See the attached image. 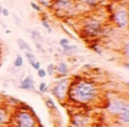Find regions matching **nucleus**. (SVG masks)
Wrapping results in <instances>:
<instances>
[{
  "instance_id": "obj_2",
  "label": "nucleus",
  "mask_w": 129,
  "mask_h": 127,
  "mask_svg": "<svg viewBox=\"0 0 129 127\" xmlns=\"http://www.w3.org/2000/svg\"><path fill=\"white\" fill-rule=\"evenodd\" d=\"M17 122L18 127H33L35 125L33 118L28 113H25V112L18 116Z\"/></svg>"
},
{
  "instance_id": "obj_26",
  "label": "nucleus",
  "mask_w": 129,
  "mask_h": 127,
  "mask_svg": "<svg viewBox=\"0 0 129 127\" xmlns=\"http://www.w3.org/2000/svg\"><path fill=\"white\" fill-rule=\"evenodd\" d=\"M2 12V8L0 7V12Z\"/></svg>"
},
{
  "instance_id": "obj_24",
  "label": "nucleus",
  "mask_w": 129,
  "mask_h": 127,
  "mask_svg": "<svg viewBox=\"0 0 129 127\" xmlns=\"http://www.w3.org/2000/svg\"><path fill=\"white\" fill-rule=\"evenodd\" d=\"M1 12H3V14H4V16H8V15H9V12H8L6 9H3Z\"/></svg>"
},
{
  "instance_id": "obj_6",
  "label": "nucleus",
  "mask_w": 129,
  "mask_h": 127,
  "mask_svg": "<svg viewBox=\"0 0 129 127\" xmlns=\"http://www.w3.org/2000/svg\"><path fill=\"white\" fill-rule=\"evenodd\" d=\"M21 87L24 89H32V90L35 88V87H34V83H33V79H32L31 76H27V77L22 81Z\"/></svg>"
},
{
  "instance_id": "obj_3",
  "label": "nucleus",
  "mask_w": 129,
  "mask_h": 127,
  "mask_svg": "<svg viewBox=\"0 0 129 127\" xmlns=\"http://www.w3.org/2000/svg\"><path fill=\"white\" fill-rule=\"evenodd\" d=\"M67 85H68V81L67 80H62L59 83V84L55 87L53 93L59 99H64L65 93H66V88H67Z\"/></svg>"
},
{
  "instance_id": "obj_11",
  "label": "nucleus",
  "mask_w": 129,
  "mask_h": 127,
  "mask_svg": "<svg viewBox=\"0 0 129 127\" xmlns=\"http://www.w3.org/2000/svg\"><path fill=\"white\" fill-rule=\"evenodd\" d=\"M26 56L27 57V58H28V60H29V62H30V64H31V65L32 66H34L35 65V56H34L32 53H30V52H27L26 53Z\"/></svg>"
},
{
  "instance_id": "obj_13",
  "label": "nucleus",
  "mask_w": 129,
  "mask_h": 127,
  "mask_svg": "<svg viewBox=\"0 0 129 127\" xmlns=\"http://www.w3.org/2000/svg\"><path fill=\"white\" fill-rule=\"evenodd\" d=\"M78 48L75 46H66L64 47V52L65 53H72V52L76 51Z\"/></svg>"
},
{
  "instance_id": "obj_17",
  "label": "nucleus",
  "mask_w": 129,
  "mask_h": 127,
  "mask_svg": "<svg viewBox=\"0 0 129 127\" xmlns=\"http://www.w3.org/2000/svg\"><path fill=\"white\" fill-rule=\"evenodd\" d=\"M46 103H47V106L49 107V108H54L55 107L54 103H53V102L51 100H48Z\"/></svg>"
},
{
  "instance_id": "obj_21",
  "label": "nucleus",
  "mask_w": 129,
  "mask_h": 127,
  "mask_svg": "<svg viewBox=\"0 0 129 127\" xmlns=\"http://www.w3.org/2000/svg\"><path fill=\"white\" fill-rule=\"evenodd\" d=\"M43 25L48 29V31H49V32H51V27H49V25L47 24V22H46V21H43Z\"/></svg>"
},
{
  "instance_id": "obj_16",
  "label": "nucleus",
  "mask_w": 129,
  "mask_h": 127,
  "mask_svg": "<svg viewBox=\"0 0 129 127\" xmlns=\"http://www.w3.org/2000/svg\"><path fill=\"white\" fill-rule=\"evenodd\" d=\"M46 89V84L43 82H42L41 84H40V91H42V92H44V90Z\"/></svg>"
},
{
  "instance_id": "obj_23",
  "label": "nucleus",
  "mask_w": 129,
  "mask_h": 127,
  "mask_svg": "<svg viewBox=\"0 0 129 127\" xmlns=\"http://www.w3.org/2000/svg\"><path fill=\"white\" fill-rule=\"evenodd\" d=\"M33 67L35 68V69H36V70L39 69V68H40V63H39V62H35V65H34Z\"/></svg>"
},
{
  "instance_id": "obj_14",
  "label": "nucleus",
  "mask_w": 129,
  "mask_h": 127,
  "mask_svg": "<svg viewBox=\"0 0 129 127\" xmlns=\"http://www.w3.org/2000/svg\"><path fill=\"white\" fill-rule=\"evenodd\" d=\"M68 43H69V41L67 40V39H62V40L60 41V45L64 47V48L68 46Z\"/></svg>"
},
{
  "instance_id": "obj_1",
  "label": "nucleus",
  "mask_w": 129,
  "mask_h": 127,
  "mask_svg": "<svg viewBox=\"0 0 129 127\" xmlns=\"http://www.w3.org/2000/svg\"><path fill=\"white\" fill-rule=\"evenodd\" d=\"M94 87L88 83H80L73 89V96L80 102H88L95 96Z\"/></svg>"
},
{
  "instance_id": "obj_9",
  "label": "nucleus",
  "mask_w": 129,
  "mask_h": 127,
  "mask_svg": "<svg viewBox=\"0 0 129 127\" xmlns=\"http://www.w3.org/2000/svg\"><path fill=\"white\" fill-rule=\"evenodd\" d=\"M58 70H59V72L61 73H66L67 72V66L64 63H61L59 64V66H58Z\"/></svg>"
},
{
  "instance_id": "obj_12",
  "label": "nucleus",
  "mask_w": 129,
  "mask_h": 127,
  "mask_svg": "<svg viewBox=\"0 0 129 127\" xmlns=\"http://www.w3.org/2000/svg\"><path fill=\"white\" fill-rule=\"evenodd\" d=\"M22 64H23V59H22V58L20 56H18L17 58L15 59V61H14V65L16 67H20Z\"/></svg>"
},
{
  "instance_id": "obj_19",
  "label": "nucleus",
  "mask_w": 129,
  "mask_h": 127,
  "mask_svg": "<svg viewBox=\"0 0 129 127\" xmlns=\"http://www.w3.org/2000/svg\"><path fill=\"white\" fill-rule=\"evenodd\" d=\"M48 72H49V74H52V72H53V64H50V65L48 66Z\"/></svg>"
},
{
  "instance_id": "obj_4",
  "label": "nucleus",
  "mask_w": 129,
  "mask_h": 127,
  "mask_svg": "<svg viewBox=\"0 0 129 127\" xmlns=\"http://www.w3.org/2000/svg\"><path fill=\"white\" fill-rule=\"evenodd\" d=\"M110 110L113 113H122L128 110V105L120 101H113L110 105Z\"/></svg>"
},
{
  "instance_id": "obj_18",
  "label": "nucleus",
  "mask_w": 129,
  "mask_h": 127,
  "mask_svg": "<svg viewBox=\"0 0 129 127\" xmlns=\"http://www.w3.org/2000/svg\"><path fill=\"white\" fill-rule=\"evenodd\" d=\"M4 119H5V114L2 113V112H0V123L4 122Z\"/></svg>"
},
{
  "instance_id": "obj_7",
  "label": "nucleus",
  "mask_w": 129,
  "mask_h": 127,
  "mask_svg": "<svg viewBox=\"0 0 129 127\" xmlns=\"http://www.w3.org/2000/svg\"><path fill=\"white\" fill-rule=\"evenodd\" d=\"M18 44H19V46H20V48L21 49V50H28V51L31 52V48H30V46L28 44H27V42H25V41H23L22 39H18Z\"/></svg>"
},
{
  "instance_id": "obj_8",
  "label": "nucleus",
  "mask_w": 129,
  "mask_h": 127,
  "mask_svg": "<svg viewBox=\"0 0 129 127\" xmlns=\"http://www.w3.org/2000/svg\"><path fill=\"white\" fill-rule=\"evenodd\" d=\"M57 4L60 7H67L70 5V1L69 0H58Z\"/></svg>"
},
{
  "instance_id": "obj_10",
  "label": "nucleus",
  "mask_w": 129,
  "mask_h": 127,
  "mask_svg": "<svg viewBox=\"0 0 129 127\" xmlns=\"http://www.w3.org/2000/svg\"><path fill=\"white\" fill-rule=\"evenodd\" d=\"M120 117H121V119L123 120L126 123H128L129 122V110L127 111H124L122 113H120Z\"/></svg>"
},
{
  "instance_id": "obj_22",
  "label": "nucleus",
  "mask_w": 129,
  "mask_h": 127,
  "mask_svg": "<svg viewBox=\"0 0 129 127\" xmlns=\"http://www.w3.org/2000/svg\"><path fill=\"white\" fill-rule=\"evenodd\" d=\"M40 2L43 4H44L45 6H49V2H48L47 0H40Z\"/></svg>"
},
{
  "instance_id": "obj_20",
  "label": "nucleus",
  "mask_w": 129,
  "mask_h": 127,
  "mask_svg": "<svg viewBox=\"0 0 129 127\" xmlns=\"http://www.w3.org/2000/svg\"><path fill=\"white\" fill-rule=\"evenodd\" d=\"M31 5H32V7H33L34 9L36 10V11H38V12H39V11H41V9L39 8V6H37L35 4H34V3H31Z\"/></svg>"
},
{
  "instance_id": "obj_5",
  "label": "nucleus",
  "mask_w": 129,
  "mask_h": 127,
  "mask_svg": "<svg viewBox=\"0 0 129 127\" xmlns=\"http://www.w3.org/2000/svg\"><path fill=\"white\" fill-rule=\"evenodd\" d=\"M116 21L119 24V27H124L127 23V13L125 11H119L117 12L115 16Z\"/></svg>"
},
{
  "instance_id": "obj_15",
  "label": "nucleus",
  "mask_w": 129,
  "mask_h": 127,
  "mask_svg": "<svg viewBox=\"0 0 129 127\" xmlns=\"http://www.w3.org/2000/svg\"><path fill=\"white\" fill-rule=\"evenodd\" d=\"M38 75H39V77L43 78V77H45V76H46V72H45L44 70L38 69Z\"/></svg>"
},
{
  "instance_id": "obj_25",
  "label": "nucleus",
  "mask_w": 129,
  "mask_h": 127,
  "mask_svg": "<svg viewBox=\"0 0 129 127\" xmlns=\"http://www.w3.org/2000/svg\"><path fill=\"white\" fill-rule=\"evenodd\" d=\"M83 1H85L86 3H88V4H91L96 3V0H83Z\"/></svg>"
}]
</instances>
